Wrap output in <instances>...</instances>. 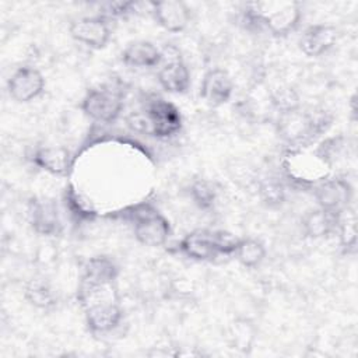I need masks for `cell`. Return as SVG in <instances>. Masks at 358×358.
<instances>
[{"label":"cell","instance_id":"17","mask_svg":"<svg viewBox=\"0 0 358 358\" xmlns=\"http://www.w3.org/2000/svg\"><path fill=\"white\" fill-rule=\"evenodd\" d=\"M341 214V213H340ZM340 214L324 208H313L302 217V231L308 238L320 239L336 232Z\"/></svg>","mask_w":358,"mask_h":358},{"label":"cell","instance_id":"1","mask_svg":"<svg viewBox=\"0 0 358 358\" xmlns=\"http://www.w3.org/2000/svg\"><path fill=\"white\" fill-rule=\"evenodd\" d=\"M302 18V8L294 0H270L248 3L243 10L246 25L263 28L274 36L291 34Z\"/></svg>","mask_w":358,"mask_h":358},{"label":"cell","instance_id":"9","mask_svg":"<svg viewBox=\"0 0 358 358\" xmlns=\"http://www.w3.org/2000/svg\"><path fill=\"white\" fill-rule=\"evenodd\" d=\"M154 20L168 32H182L190 22L192 11L185 1L162 0L150 3Z\"/></svg>","mask_w":358,"mask_h":358},{"label":"cell","instance_id":"15","mask_svg":"<svg viewBox=\"0 0 358 358\" xmlns=\"http://www.w3.org/2000/svg\"><path fill=\"white\" fill-rule=\"evenodd\" d=\"M179 249L185 256L196 262H213L221 256L214 241V232L210 229H196L187 234L179 242Z\"/></svg>","mask_w":358,"mask_h":358},{"label":"cell","instance_id":"14","mask_svg":"<svg viewBox=\"0 0 358 358\" xmlns=\"http://www.w3.org/2000/svg\"><path fill=\"white\" fill-rule=\"evenodd\" d=\"M337 35V29L333 25L313 24L303 31L299 48L308 57H319L336 45Z\"/></svg>","mask_w":358,"mask_h":358},{"label":"cell","instance_id":"11","mask_svg":"<svg viewBox=\"0 0 358 358\" xmlns=\"http://www.w3.org/2000/svg\"><path fill=\"white\" fill-rule=\"evenodd\" d=\"M157 73V80L162 90L169 94H185L190 88V71L186 63L180 59L178 53L171 55L168 52V59L162 57Z\"/></svg>","mask_w":358,"mask_h":358},{"label":"cell","instance_id":"18","mask_svg":"<svg viewBox=\"0 0 358 358\" xmlns=\"http://www.w3.org/2000/svg\"><path fill=\"white\" fill-rule=\"evenodd\" d=\"M32 162L52 175H64L70 168V152L62 145L39 147L32 155Z\"/></svg>","mask_w":358,"mask_h":358},{"label":"cell","instance_id":"10","mask_svg":"<svg viewBox=\"0 0 358 358\" xmlns=\"http://www.w3.org/2000/svg\"><path fill=\"white\" fill-rule=\"evenodd\" d=\"M85 326L92 334H106L115 330L123 319L119 301H106L84 308Z\"/></svg>","mask_w":358,"mask_h":358},{"label":"cell","instance_id":"3","mask_svg":"<svg viewBox=\"0 0 358 358\" xmlns=\"http://www.w3.org/2000/svg\"><path fill=\"white\" fill-rule=\"evenodd\" d=\"M129 218L133 222L134 238L144 246H162L171 235L169 221L151 204L133 207Z\"/></svg>","mask_w":358,"mask_h":358},{"label":"cell","instance_id":"26","mask_svg":"<svg viewBox=\"0 0 358 358\" xmlns=\"http://www.w3.org/2000/svg\"><path fill=\"white\" fill-rule=\"evenodd\" d=\"M270 103L278 113H287L299 109V96L291 87H280L268 94Z\"/></svg>","mask_w":358,"mask_h":358},{"label":"cell","instance_id":"25","mask_svg":"<svg viewBox=\"0 0 358 358\" xmlns=\"http://www.w3.org/2000/svg\"><path fill=\"white\" fill-rule=\"evenodd\" d=\"M262 203L270 208H275L284 204L285 201V187L282 182L275 178H266L259 183L257 189Z\"/></svg>","mask_w":358,"mask_h":358},{"label":"cell","instance_id":"23","mask_svg":"<svg viewBox=\"0 0 358 358\" xmlns=\"http://www.w3.org/2000/svg\"><path fill=\"white\" fill-rule=\"evenodd\" d=\"M25 299L35 308L49 310L56 305V296L52 288L42 281H32L25 287Z\"/></svg>","mask_w":358,"mask_h":358},{"label":"cell","instance_id":"4","mask_svg":"<svg viewBox=\"0 0 358 358\" xmlns=\"http://www.w3.org/2000/svg\"><path fill=\"white\" fill-rule=\"evenodd\" d=\"M81 109L94 122L112 123L123 109V96L110 87L91 88L83 98Z\"/></svg>","mask_w":358,"mask_h":358},{"label":"cell","instance_id":"24","mask_svg":"<svg viewBox=\"0 0 358 358\" xmlns=\"http://www.w3.org/2000/svg\"><path fill=\"white\" fill-rule=\"evenodd\" d=\"M189 196L200 210H210L217 201V189L207 179H194L189 186Z\"/></svg>","mask_w":358,"mask_h":358},{"label":"cell","instance_id":"7","mask_svg":"<svg viewBox=\"0 0 358 358\" xmlns=\"http://www.w3.org/2000/svg\"><path fill=\"white\" fill-rule=\"evenodd\" d=\"M43 74L32 66L18 67L7 81V91L10 96L20 103L34 101L43 92Z\"/></svg>","mask_w":358,"mask_h":358},{"label":"cell","instance_id":"8","mask_svg":"<svg viewBox=\"0 0 358 358\" xmlns=\"http://www.w3.org/2000/svg\"><path fill=\"white\" fill-rule=\"evenodd\" d=\"M70 35L87 48L102 49L110 39V27L105 17H83L71 22Z\"/></svg>","mask_w":358,"mask_h":358},{"label":"cell","instance_id":"6","mask_svg":"<svg viewBox=\"0 0 358 358\" xmlns=\"http://www.w3.org/2000/svg\"><path fill=\"white\" fill-rule=\"evenodd\" d=\"M313 196L320 208L340 214L350 207L352 187L344 178L327 176L313 186Z\"/></svg>","mask_w":358,"mask_h":358},{"label":"cell","instance_id":"20","mask_svg":"<svg viewBox=\"0 0 358 358\" xmlns=\"http://www.w3.org/2000/svg\"><path fill=\"white\" fill-rule=\"evenodd\" d=\"M234 256L243 267L256 268L266 257V246L262 241L255 238H239Z\"/></svg>","mask_w":358,"mask_h":358},{"label":"cell","instance_id":"13","mask_svg":"<svg viewBox=\"0 0 358 358\" xmlns=\"http://www.w3.org/2000/svg\"><path fill=\"white\" fill-rule=\"evenodd\" d=\"M234 92V81L222 69L208 70L201 80L200 95L211 106L227 103Z\"/></svg>","mask_w":358,"mask_h":358},{"label":"cell","instance_id":"22","mask_svg":"<svg viewBox=\"0 0 358 358\" xmlns=\"http://www.w3.org/2000/svg\"><path fill=\"white\" fill-rule=\"evenodd\" d=\"M336 232L338 234L340 246L348 253L354 252L357 246V215L352 208H345L337 222Z\"/></svg>","mask_w":358,"mask_h":358},{"label":"cell","instance_id":"19","mask_svg":"<svg viewBox=\"0 0 358 358\" xmlns=\"http://www.w3.org/2000/svg\"><path fill=\"white\" fill-rule=\"evenodd\" d=\"M117 275H119V266L116 264V262L109 256L99 255L85 262L84 271L81 275V282H88V284L116 282Z\"/></svg>","mask_w":358,"mask_h":358},{"label":"cell","instance_id":"2","mask_svg":"<svg viewBox=\"0 0 358 358\" xmlns=\"http://www.w3.org/2000/svg\"><path fill=\"white\" fill-rule=\"evenodd\" d=\"M285 175L298 185L315 186L330 176V165L315 151L306 147L288 148L282 159Z\"/></svg>","mask_w":358,"mask_h":358},{"label":"cell","instance_id":"5","mask_svg":"<svg viewBox=\"0 0 358 358\" xmlns=\"http://www.w3.org/2000/svg\"><path fill=\"white\" fill-rule=\"evenodd\" d=\"M145 120L147 133L159 138L171 137L182 127V116L179 109L173 103L159 98L148 103L145 109Z\"/></svg>","mask_w":358,"mask_h":358},{"label":"cell","instance_id":"16","mask_svg":"<svg viewBox=\"0 0 358 358\" xmlns=\"http://www.w3.org/2000/svg\"><path fill=\"white\" fill-rule=\"evenodd\" d=\"M120 59L126 66L150 69L161 64L162 50L150 41H134L123 49Z\"/></svg>","mask_w":358,"mask_h":358},{"label":"cell","instance_id":"21","mask_svg":"<svg viewBox=\"0 0 358 358\" xmlns=\"http://www.w3.org/2000/svg\"><path fill=\"white\" fill-rule=\"evenodd\" d=\"M228 337L232 348L248 354L253 348V343L256 340V329L249 320L239 319L229 326Z\"/></svg>","mask_w":358,"mask_h":358},{"label":"cell","instance_id":"12","mask_svg":"<svg viewBox=\"0 0 358 358\" xmlns=\"http://www.w3.org/2000/svg\"><path fill=\"white\" fill-rule=\"evenodd\" d=\"M28 220L32 229L43 236L59 235L62 221L55 201L48 199H32L28 206Z\"/></svg>","mask_w":358,"mask_h":358}]
</instances>
